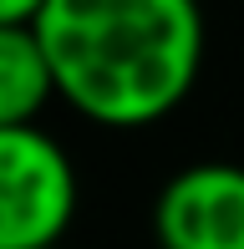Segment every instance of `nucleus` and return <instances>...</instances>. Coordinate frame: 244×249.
<instances>
[{
	"label": "nucleus",
	"instance_id": "obj_5",
	"mask_svg": "<svg viewBox=\"0 0 244 249\" xmlns=\"http://www.w3.org/2000/svg\"><path fill=\"white\" fill-rule=\"evenodd\" d=\"M46 0H0V20H36Z\"/></svg>",
	"mask_w": 244,
	"mask_h": 249
},
{
	"label": "nucleus",
	"instance_id": "obj_4",
	"mask_svg": "<svg viewBox=\"0 0 244 249\" xmlns=\"http://www.w3.org/2000/svg\"><path fill=\"white\" fill-rule=\"evenodd\" d=\"M51 97L56 76L36 36V20H0V127L36 122Z\"/></svg>",
	"mask_w": 244,
	"mask_h": 249
},
{
	"label": "nucleus",
	"instance_id": "obj_3",
	"mask_svg": "<svg viewBox=\"0 0 244 249\" xmlns=\"http://www.w3.org/2000/svg\"><path fill=\"white\" fill-rule=\"evenodd\" d=\"M153 234L163 249H244V168L188 163L158 188Z\"/></svg>",
	"mask_w": 244,
	"mask_h": 249
},
{
	"label": "nucleus",
	"instance_id": "obj_6",
	"mask_svg": "<svg viewBox=\"0 0 244 249\" xmlns=\"http://www.w3.org/2000/svg\"><path fill=\"white\" fill-rule=\"evenodd\" d=\"M51 249H61V244H51Z\"/></svg>",
	"mask_w": 244,
	"mask_h": 249
},
{
	"label": "nucleus",
	"instance_id": "obj_1",
	"mask_svg": "<svg viewBox=\"0 0 244 249\" xmlns=\"http://www.w3.org/2000/svg\"><path fill=\"white\" fill-rule=\"evenodd\" d=\"M56 97L102 127H148L204 71L198 0H46L36 16Z\"/></svg>",
	"mask_w": 244,
	"mask_h": 249
},
{
	"label": "nucleus",
	"instance_id": "obj_2",
	"mask_svg": "<svg viewBox=\"0 0 244 249\" xmlns=\"http://www.w3.org/2000/svg\"><path fill=\"white\" fill-rule=\"evenodd\" d=\"M76 168L36 122L0 127V249H51L76 219Z\"/></svg>",
	"mask_w": 244,
	"mask_h": 249
}]
</instances>
